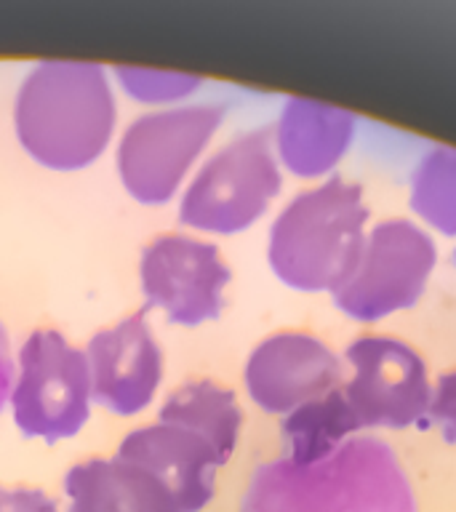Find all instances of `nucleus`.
I'll use <instances>...</instances> for the list:
<instances>
[{
  "instance_id": "13",
  "label": "nucleus",
  "mask_w": 456,
  "mask_h": 512,
  "mask_svg": "<svg viewBox=\"0 0 456 512\" xmlns=\"http://www.w3.org/2000/svg\"><path fill=\"white\" fill-rule=\"evenodd\" d=\"M355 142V118L336 104L291 96L283 104L272 147L280 168L299 179H328Z\"/></svg>"
},
{
  "instance_id": "17",
  "label": "nucleus",
  "mask_w": 456,
  "mask_h": 512,
  "mask_svg": "<svg viewBox=\"0 0 456 512\" xmlns=\"http://www.w3.org/2000/svg\"><path fill=\"white\" fill-rule=\"evenodd\" d=\"M408 206L430 230L456 238V150L432 147L411 171Z\"/></svg>"
},
{
  "instance_id": "6",
  "label": "nucleus",
  "mask_w": 456,
  "mask_h": 512,
  "mask_svg": "<svg viewBox=\"0 0 456 512\" xmlns=\"http://www.w3.org/2000/svg\"><path fill=\"white\" fill-rule=\"evenodd\" d=\"M438 267V246L419 222L382 219L366 235L350 278L336 288V310L358 323H376L411 310Z\"/></svg>"
},
{
  "instance_id": "9",
  "label": "nucleus",
  "mask_w": 456,
  "mask_h": 512,
  "mask_svg": "<svg viewBox=\"0 0 456 512\" xmlns=\"http://www.w3.org/2000/svg\"><path fill=\"white\" fill-rule=\"evenodd\" d=\"M232 270L208 240L168 232L142 251L139 283L147 307L166 312L176 326L195 328L224 310V288Z\"/></svg>"
},
{
  "instance_id": "19",
  "label": "nucleus",
  "mask_w": 456,
  "mask_h": 512,
  "mask_svg": "<svg viewBox=\"0 0 456 512\" xmlns=\"http://www.w3.org/2000/svg\"><path fill=\"white\" fill-rule=\"evenodd\" d=\"M427 419L438 427L448 443H456V368H448L432 382Z\"/></svg>"
},
{
  "instance_id": "11",
  "label": "nucleus",
  "mask_w": 456,
  "mask_h": 512,
  "mask_svg": "<svg viewBox=\"0 0 456 512\" xmlns=\"http://www.w3.org/2000/svg\"><path fill=\"white\" fill-rule=\"evenodd\" d=\"M115 459L150 480L166 512L206 510L216 494V470L224 467L198 435L163 422L128 432Z\"/></svg>"
},
{
  "instance_id": "16",
  "label": "nucleus",
  "mask_w": 456,
  "mask_h": 512,
  "mask_svg": "<svg viewBox=\"0 0 456 512\" xmlns=\"http://www.w3.org/2000/svg\"><path fill=\"white\" fill-rule=\"evenodd\" d=\"M358 435H363L358 416L344 398L342 387H336L283 416L280 459L291 464H318Z\"/></svg>"
},
{
  "instance_id": "2",
  "label": "nucleus",
  "mask_w": 456,
  "mask_h": 512,
  "mask_svg": "<svg viewBox=\"0 0 456 512\" xmlns=\"http://www.w3.org/2000/svg\"><path fill=\"white\" fill-rule=\"evenodd\" d=\"M240 512H419L387 440L358 435L318 464L272 459L248 480Z\"/></svg>"
},
{
  "instance_id": "5",
  "label": "nucleus",
  "mask_w": 456,
  "mask_h": 512,
  "mask_svg": "<svg viewBox=\"0 0 456 512\" xmlns=\"http://www.w3.org/2000/svg\"><path fill=\"white\" fill-rule=\"evenodd\" d=\"M16 430L46 443L75 438L91 419V374L86 352L59 331L38 328L24 339L11 387Z\"/></svg>"
},
{
  "instance_id": "7",
  "label": "nucleus",
  "mask_w": 456,
  "mask_h": 512,
  "mask_svg": "<svg viewBox=\"0 0 456 512\" xmlns=\"http://www.w3.org/2000/svg\"><path fill=\"white\" fill-rule=\"evenodd\" d=\"M224 120L222 104H182L128 123L115 152L123 190L144 206L174 198Z\"/></svg>"
},
{
  "instance_id": "3",
  "label": "nucleus",
  "mask_w": 456,
  "mask_h": 512,
  "mask_svg": "<svg viewBox=\"0 0 456 512\" xmlns=\"http://www.w3.org/2000/svg\"><path fill=\"white\" fill-rule=\"evenodd\" d=\"M363 187L328 176L288 200L275 216L267 262L283 286L304 294H334L350 278L368 235Z\"/></svg>"
},
{
  "instance_id": "20",
  "label": "nucleus",
  "mask_w": 456,
  "mask_h": 512,
  "mask_svg": "<svg viewBox=\"0 0 456 512\" xmlns=\"http://www.w3.org/2000/svg\"><path fill=\"white\" fill-rule=\"evenodd\" d=\"M0 512H59L56 502L40 488H0Z\"/></svg>"
},
{
  "instance_id": "14",
  "label": "nucleus",
  "mask_w": 456,
  "mask_h": 512,
  "mask_svg": "<svg viewBox=\"0 0 456 512\" xmlns=\"http://www.w3.org/2000/svg\"><path fill=\"white\" fill-rule=\"evenodd\" d=\"M158 422L198 435L227 464L238 448L243 411L235 392L211 379H195L168 395L160 406Z\"/></svg>"
},
{
  "instance_id": "12",
  "label": "nucleus",
  "mask_w": 456,
  "mask_h": 512,
  "mask_svg": "<svg viewBox=\"0 0 456 512\" xmlns=\"http://www.w3.org/2000/svg\"><path fill=\"white\" fill-rule=\"evenodd\" d=\"M91 400L110 414L134 416L150 406L163 379V352L144 310L91 336L86 350Z\"/></svg>"
},
{
  "instance_id": "10",
  "label": "nucleus",
  "mask_w": 456,
  "mask_h": 512,
  "mask_svg": "<svg viewBox=\"0 0 456 512\" xmlns=\"http://www.w3.org/2000/svg\"><path fill=\"white\" fill-rule=\"evenodd\" d=\"M344 363L320 336L278 331L256 344L243 368L248 398L264 414L286 416L342 387Z\"/></svg>"
},
{
  "instance_id": "8",
  "label": "nucleus",
  "mask_w": 456,
  "mask_h": 512,
  "mask_svg": "<svg viewBox=\"0 0 456 512\" xmlns=\"http://www.w3.org/2000/svg\"><path fill=\"white\" fill-rule=\"evenodd\" d=\"M342 392L363 430H408L427 419L432 379L416 347L387 334L352 339Z\"/></svg>"
},
{
  "instance_id": "4",
  "label": "nucleus",
  "mask_w": 456,
  "mask_h": 512,
  "mask_svg": "<svg viewBox=\"0 0 456 512\" xmlns=\"http://www.w3.org/2000/svg\"><path fill=\"white\" fill-rule=\"evenodd\" d=\"M283 187L272 131L254 128L219 147L198 168L179 200V222L211 235L254 227Z\"/></svg>"
},
{
  "instance_id": "18",
  "label": "nucleus",
  "mask_w": 456,
  "mask_h": 512,
  "mask_svg": "<svg viewBox=\"0 0 456 512\" xmlns=\"http://www.w3.org/2000/svg\"><path fill=\"white\" fill-rule=\"evenodd\" d=\"M115 78L128 96L139 102H176L195 94L203 80L192 75L160 70H139V67H115Z\"/></svg>"
},
{
  "instance_id": "21",
  "label": "nucleus",
  "mask_w": 456,
  "mask_h": 512,
  "mask_svg": "<svg viewBox=\"0 0 456 512\" xmlns=\"http://www.w3.org/2000/svg\"><path fill=\"white\" fill-rule=\"evenodd\" d=\"M14 360H11V344H8L6 328L0 326V411L11 398V387H14Z\"/></svg>"
},
{
  "instance_id": "15",
  "label": "nucleus",
  "mask_w": 456,
  "mask_h": 512,
  "mask_svg": "<svg viewBox=\"0 0 456 512\" xmlns=\"http://www.w3.org/2000/svg\"><path fill=\"white\" fill-rule=\"evenodd\" d=\"M67 512H166L142 472L120 459H86L64 475Z\"/></svg>"
},
{
  "instance_id": "1",
  "label": "nucleus",
  "mask_w": 456,
  "mask_h": 512,
  "mask_svg": "<svg viewBox=\"0 0 456 512\" xmlns=\"http://www.w3.org/2000/svg\"><path fill=\"white\" fill-rule=\"evenodd\" d=\"M118 102L102 64L43 59L19 83L14 131L22 150L51 171H83L102 158Z\"/></svg>"
}]
</instances>
